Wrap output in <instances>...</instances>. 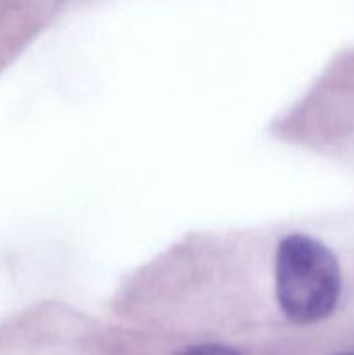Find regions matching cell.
Masks as SVG:
<instances>
[{
	"label": "cell",
	"instance_id": "1",
	"mask_svg": "<svg viewBox=\"0 0 354 355\" xmlns=\"http://www.w3.org/2000/svg\"><path fill=\"white\" fill-rule=\"evenodd\" d=\"M276 298L281 311L297 324L328 318L340 295V270L333 253L316 239L295 234L276 252Z\"/></svg>",
	"mask_w": 354,
	"mask_h": 355
},
{
	"label": "cell",
	"instance_id": "2",
	"mask_svg": "<svg viewBox=\"0 0 354 355\" xmlns=\"http://www.w3.org/2000/svg\"><path fill=\"white\" fill-rule=\"evenodd\" d=\"M180 355H238L235 350L228 349L222 345H198L193 349H187Z\"/></svg>",
	"mask_w": 354,
	"mask_h": 355
},
{
	"label": "cell",
	"instance_id": "3",
	"mask_svg": "<svg viewBox=\"0 0 354 355\" xmlns=\"http://www.w3.org/2000/svg\"><path fill=\"white\" fill-rule=\"evenodd\" d=\"M340 355H354V354H340Z\"/></svg>",
	"mask_w": 354,
	"mask_h": 355
}]
</instances>
